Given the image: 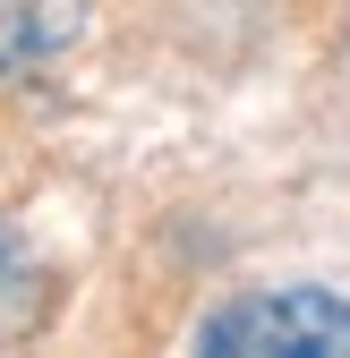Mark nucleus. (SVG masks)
I'll return each mask as SVG.
<instances>
[{
  "instance_id": "nucleus-2",
  "label": "nucleus",
  "mask_w": 350,
  "mask_h": 358,
  "mask_svg": "<svg viewBox=\"0 0 350 358\" xmlns=\"http://www.w3.org/2000/svg\"><path fill=\"white\" fill-rule=\"evenodd\" d=\"M94 0H0V77H34L85 34Z\"/></svg>"
},
{
  "instance_id": "nucleus-3",
  "label": "nucleus",
  "mask_w": 350,
  "mask_h": 358,
  "mask_svg": "<svg viewBox=\"0 0 350 358\" xmlns=\"http://www.w3.org/2000/svg\"><path fill=\"white\" fill-rule=\"evenodd\" d=\"M26 299H34V264H26V239L0 222V333L26 324Z\"/></svg>"
},
{
  "instance_id": "nucleus-1",
  "label": "nucleus",
  "mask_w": 350,
  "mask_h": 358,
  "mask_svg": "<svg viewBox=\"0 0 350 358\" xmlns=\"http://www.w3.org/2000/svg\"><path fill=\"white\" fill-rule=\"evenodd\" d=\"M205 358H350V299L333 290H248L197 324Z\"/></svg>"
}]
</instances>
